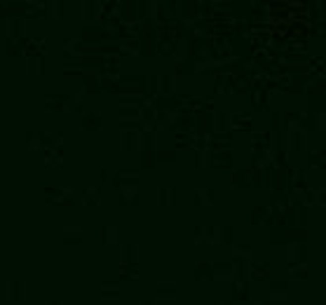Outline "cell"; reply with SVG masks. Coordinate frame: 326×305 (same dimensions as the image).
<instances>
[{
	"label": "cell",
	"instance_id": "1",
	"mask_svg": "<svg viewBox=\"0 0 326 305\" xmlns=\"http://www.w3.org/2000/svg\"><path fill=\"white\" fill-rule=\"evenodd\" d=\"M7 298L9 301H21V298L26 296V284L24 282H9L7 284Z\"/></svg>",
	"mask_w": 326,
	"mask_h": 305
},
{
	"label": "cell",
	"instance_id": "2",
	"mask_svg": "<svg viewBox=\"0 0 326 305\" xmlns=\"http://www.w3.org/2000/svg\"><path fill=\"white\" fill-rule=\"evenodd\" d=\"M101 233H104V242H115V240H117V237H115V233H117V230H115V225H110V228L106 225Z\"/></svg>",
	"mask_w": 326,
	"mask_h": 305
},
{
	"label": "cell",
	"instance_id": "3",
	"mask_svg": "<svg viewBox=\"0 0 326 305\" xmlns=\"http://www.w3.org/2000/svg\"><path fill=\"white\" fill-rule=\"evenodd\" d=\"M160 291H158V294H160V296H167V294H169V296H174V291H176V287H174V284H169V287H164V284H160Z\"/></svg>",
	"mask_w": 326,
	"mask_h": 305
},
{
	"label": "cell",
	"instance_id": "4",
	"mask_svg": "<svg viewBox=\"0 0 326 305\" xmlns=\"http://www.w3.org/2000/svg\"><path fill=\"white\" fill-rule=\"evenodd\" d=\"M45 305H63V303H61V301H47Z\"/></svg>",
	"mask_w": 326,
	"mask_h": 305
},
{
	"label": "cell",
	"instance_id": "5",
	"mask_svg": "<svg viewBox=\"0 0 326 305\" xmlns=\"http://www.w3.org/2000/svg\"><path fill=\"white\" fill-rule=\"evenodd\" d=\"M141 305H155V303H150V301H141Z\"/></svg>",
	"mask_w": 326,
	"mask_h": 305
},
{
	"label": "cell",
	"instance_id": "6",
	"mask_svg": "<svg viewBox=\"0 0 326 305\" xmlns=\"http://www.w3.org/2000/svg\"><path fill=\"white\" fill-rule=\"evenodd\" d=\"M254 305H268V303H261V301H256V303Z\"/></svg>",
	"mask_w": 326,
	"mask_h": 305
},
{
	"label": "cell",
	"instance_id": "7",
	"mask_svg": "<svg viewBox=\"0 0 326 305\" xmlns=\"http://www.w3.org/2000/svg\"><path fill=\"white\" fill-rule=\"evenodd\" d=\"M216 305H228V303H216Z\"/></svg>",
	"mask_w": 326,
	"mask_h": 305
}]
</instances>
